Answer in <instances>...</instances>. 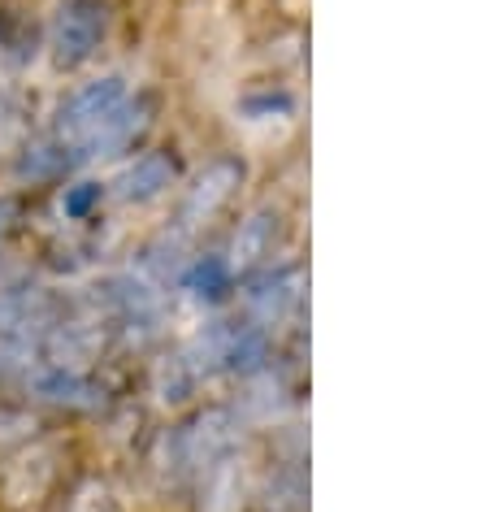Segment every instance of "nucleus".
Here are the masks:
<instances>
[{
  "instance_id": "nucleus-1",
  "label": "nucleus",
  "mask_w": 490,
  "mask_h": 512,
  "mask_svg": "<svg viewBox=\"0 0 490 512\" xmlns=\"http://www.w3.org/2000/svg\"><path fill=\"white\" fill-rule=\"evenodd\" d=\"M53 300L44 287L0 291V365H35L53 330Z\"/></svg>"
},
{
  "instance_id": "nucleus-2",
  "label": "nucleus",
  "mask_w": 490,
  "mask_h": 512,
  "mask_svg": "<svg viewBox=\"0 0 490 512\" xmlns=\"http://www.w3.org/2000/svg\"><path fill=\"white\" fill-rule=\"evenodd\" d=\"M165 447H170V460L178 473H187V478H200L204 469H213L222 456H230L239 447V417L235 408H204V413H196L187 421V426H178L170 439H165Z\"/></svg>"
},
{
  "instance_id": "nucleus-3",
  "label": "nucleus",
  "mask_w": 490,
  "mask_h": 512,
  "mask_svg": "<svg viewBox=\"0 0 490 512\" xmlns=\"http://www.w3.org/2000/svg\"><path fill=\"white\" fill-rule=\"evenodd\" d=\"M109 27V5L105 0H61L53 31H48V48H53L57 70H79L96 57L100 40Z\"/></svg>"
},
{
  "instance_id": "nucleus-4",
  "label": "nucleus",
  "mask_w": 490,
  "mask_h": 512,
  "mask_svg": "<svg viewBox=\"0 0 490 512\" xmlns=\"http://www.w3.org/2000/svg\"><path fill=\"white\" fill-rule=\"evenodd\" d=\"M131 96V87H126L122 74H100V79L74 87V92L66 96V105L57 109V122H53V135L61 139V144L79 148L87 135L96 131L100 122L109 118L113 109L122 105V100Z\"/></svg>"
},
{
  "instance_id": "nucleus-5",
  "label": "nucleus",
  "mask_w": 490,
  "mask_h": 512,
  "mask_svg": "<svg viewBox=\"0 0 490 512\" xmlns=\"http://www.w3.org/2000/svg\"><path fill=\"white\" fill-rule=\"evenodd\" d=\"M243 183V161L239 157H213L204 170L191 178L183 204H178V235H191V230H200L209 217H217L230 204V196L239 191Z\"/></svg>"
},
{
  "instance_id": "nucleus-6",
  "label": "nucleus",
  "mask_w": 490,
  "mask_h": 512,
  "mask_svg": "<svg viewBox=\"0 0 490 512\" xmlns=\"http://www.w3.org/2000/svg\"><path fill=\"white\" fill-rule=\"evenodd\" d=\"M243 304H248V317L256 326L287 322L304 304V270L300 265H287V270H269L261 278H252L248 291H243Z\"/></svg>"
},
{
  "instance_id": "nucleus-7",
  "label": "nucleus",
  "mask_w": 490,
  "mask_h": 512,
  "mask_svg": "<svg viewBox=\"0 0 490 512\" xmlns=\"http://www.w3.org/2000/svg\"><path fill=\"white\" fill-rule=\"evenodd\" d=\"M105 300L109 309L118 313L122 326H139V330H152L161 322V287L152 283L148 274L139 270H126V274H113L105 283Z\"/></svg>"
},
{
  "instance_id": "nucleus-8",
  "label": "nucleus",
  "mask_w": 490,
  "mask_h": 512,
  "mask_svg": "<svg viewBox=\"0 0 490 512\" xmlns=\"http://www.w3.org/2000/svg\"><path fill=\"white\" fill-rule=\"evenodd\" d=\"M148 126V105L139 96H126L118 109L109 113L105 122L96 126L92 135L83 139L79 148H74V161H100V157H113V152H122L126 144H135V135Z\"/></svg>"
},
{
  "instance_id": "nucleus-9",
  "label": "nucleus",
  "mask_w": 490,
  "mask_h": 512,
  "mask_svg": "<svg viewBox=\"0 0 490 512\" xmlns=\"http://www.w3.org/2000/svg\"><path fill=\"white\" fill-rule=\"evenodd\" d=\"M31 391L40 400L57 404V408H96L105 400V387L87 374V369H74V365H40L31 374Z\"/></svg>"
},
{
  "instance_id": "nucleus-10",
  "label": "nucleus",
  "mask_w": 490,
  "mask_h": 512,
  "mask_svg": "<svg viewBox=\"0 0 490 512\" xmlns=\"http://www.w3.org/2000/svg\"><path fill=\"white\" fill-rule=\"evenodd\" d=\"M178 178V165L174 157H165V152H144V157H135L131 165H122V174L113 178V200L118 204H148L165 196V191L174 187Z\"/></svg>"
},
{
  "instance_id": "nucleus-11",
  "label": "nucleus",
  "mask_w": 490,
  "mask_h": 512,
  "mask_svg": "<svg viewBox=\"0 0 490 512\" xmlns=\"http://www.w3.org/2000/svg\"><path fill=\"white\" fill-rule=\"evenodd\" d=\"M274 239H278V213L274 209H252L239 222L235 243H230V256H226L230 274H252L256 265H265L269 252H274Z\"/></svg>"
},
{
  "instance_id": "nucleus-12",
  "label": "nucleus",
  "mask_w": 490,
  "mask_h": 512,
  "mask_svg": "<svg viewBox=\"0 0 490 512\" xmlns=\"http://www.w3.org/2000/svg\"><path fill=\"white\" fill-rule=\"evenodd\" d=\"M200 512H239L243 504V460L230 452L200 473Z\"/></svg>"
},
{
  "instance_id": "nucleus-13",
  "label": "nucleus",
  "mask_w": 490,
  "mask_h": 512,
  "mask_svg": "<svg viewBox=\"0 0 490 512\" xmlns=\"http://www.w3.org/2000/svg\"><path fill=\"white\" fill-rule=\"evenodd\" d=\"M74 148L70 144H61L57 135H44V139H35V144H27V152L18 157V178H31V183H48V178H57V174H66L74 170Z\"/></svg>"
},
{
  "instance_id": "nucleus-14",
  "label": "nucleus",
  "mask_w": 490,
  "mask_h": 512,
  "mask_svg": "<svg viewBox=\"0 0 490 512\" xmlns=\"http://www.w3.org/2000/svg\"><path fill=\"white\" fill-rule=\"evenodd\" d=\"M183 287H187V296L196 300V304H217V300H226V291H230V265H226V256H200L196 265H187L183 274Z\"/></svg>"
},
{
  "instance_id": "nucleus-15",
  "label": "nucleus",
  "mask_w": 490,
  "mask_h": 512,
  "mask_svg": "<svg viewBox=\"0 0 490 512\" xmlns=\"http://www.w3.org/2000/svg\"><path fill=\"white\" fill-rule=\"evenodd\" d=\"M152 387H157V395H161L165 404H183V400H191V395L204 387V382L196 378V369L187 365L183 352H170L157 365V374H152Z\"/></svg>"
},
{
  "instance_id": "nucleus-16",
  "label": "nucleus",
  "mask_w": 490,
  "mask_h": 512,
  "mask_svg": "<svg viewBox=\"0 0 490 512\" xmlns=\"http://www.w3.org/2000/svg\"><path fill=\"white\" fill-rule=\"evenodd\" d=\"M269 512H300L304 508V499H308V482H304V469H300V460H291L287 469H278V478L269 482Z\"/></svg>"
},
{
  "instance_id": "nucleus-17",
  "label": "nucleus",
  "mask_w": 490,
  "mask_h": 512,
  "mask_svg": "<svg viewBox=\"0 0 490 512\" xmlns=\"http://www.w3.org/2000/svg\"><path fill=\"white\" fill-rule=\"evenodd\" d=\"M100 200H105V187L92 183V178H83V183H70L66 191H61V213H66L70 222H79V217L92 213Z\"/></svg>"
},
{
  "instance_id": "nucleus-18",
  "label": "nucleus",
  "mask_w": 490,
  "mask_h": 512,
  "mask_svg": "<svg viewBox=\"0 0 490 512\" xmlns=\"http://www.w3.org/2000/svg\"><path fill=\"white\" fill-rule=\"evenodd\" d=\"M27 430H31L27 417H22V413H9V408H0V447L27 439Z\"/></svg>"
},
{
  "instance_id": "nucleus-19",
  "label": "nucleus",
  "mask_w": 490,
  "mask_h": 512,
  "mask_svg": "<svg viewBox=\"0 0 490 512\" xmlns=\"http://www.w3.org/2000/svg\"><path fill=\"white\" fill-rule=\"evenodd\" d=\"M14 222H18V200H0V243L9 239Z\"/></svg>"
},
{
  "instance_id": "nucleus-20",
  "label": "nucleus",
  "mask_w": 490,
  "mask_h": 512,
  "mask_svg": "<svg viewBox=\"0 0 490 512\" xmlns=\"http://www.w3.org/2000/svg\"><path fill=\"white\" fill-rule=\"evenodd\" d=\"M0 44H5V22H0Z\"/></svg>"
}]
</instances>
